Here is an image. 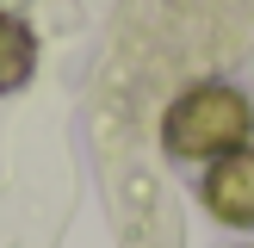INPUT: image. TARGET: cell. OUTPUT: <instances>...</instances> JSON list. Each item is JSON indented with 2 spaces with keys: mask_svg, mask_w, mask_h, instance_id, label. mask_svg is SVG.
Segmentation results:
<instances>
[{
  "mask_svg": "<svg viewBox=\"0 0 254 248\" xmlns=\"http://www.w3.org/2000/svg\"><path fill=\"white\" fill-rule=\"evenodd\" d=\"M205 205L236 230H254V149H230L205 174Z\"/></svg>",
  "mask_w": 254,
  "mask_h": 248,
  "instance_id": "cell-2",
  "label": "cell"
},
{
  "mask_svg": "<svg viewBox=\"0 0 254 248\" xmlns=\"http://www.w3.org/2000/svg\"><path fill=\"white\" fill-rule=\"evenodd\" d=\"M254 130V112L236 87H192L186 99H174L168 112V149L174 155H230Z\"/></svg>",
  "mask_w": 254,
  "mask_h": 248,
  "instance_id": "cell-1",
  "label": "cell"
},
{
  "mask_svg": "<svg viewBox=\"0 0 254 248\" xmlns=\"http://www.w3.org/2000/svg\"><path fill=\"white\" fill-rule=\"evenodd\" d=\"M37 68V37L25 19H12V12H0V93H12V87H25Z\"/></svg>",
  "mask_w": 254,
  "mask_h": 248,
  "instance_id": "cell-3",
  "label": "cell"
}]
</instances>
